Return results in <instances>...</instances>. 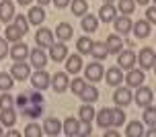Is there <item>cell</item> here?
Here are the masks:
<instances>
[{"mask_svg":"<svg viewBox=\"0 0 156 137\" xmlns=\"http://www.w3.org/2000/svg\"><path fill=\"white\" fill-rule=\"evenodd\" d=\"M90 47H93V39L90 37H78L76 39V49H78V53L80 55H84V53H90Z\"/></svg>","mask_w":156,"mask_h":137,"instance_id":"836d02e7","label":"cell"},{"mask_svg":"<svg viewBox=\"0 0 156 137\" xmlns=\"http://www.w3.org/2000/svg\"><path fill=\"white\" fill-rule=\"evenodd\" d=\"M132 100H133L132 88H127V86H117V90L113 92V102H115L117 107H127Z\"/></svg>","mask_w":156,"mask_h":137,"instance_id":"5b68a950","label":"cell"},{"mask_svg":"<svg viewBox=\"0 0 156 137\" xmlns=\"http://www.w3.org/2000/svg\"><path fill=\"white\" fill-rule=\"evenodd\" d=\"M93 133V129H90V123H82L80 125V131H78V137L82 135V137H86V135H90Z\"/></svg>","mask_w":156,"mask_h":137,"instance_id":"bcb514c9","label":"cell"},{"mask_svg":"<svg viewBox=\"0 0 156 137\" xmlns=\"http://www.w3.org/2000/svg\"><path fill=\"white\" fill-rule=\"evenodd\" d=\"M0 123H2V127H12L16 123V113L12 108H6V111H2L0 113Z\"/></svg>","mask_w":156,"mask_h":137,"instance_id":"d6a6232c","label":"cell"},{"mask_svg":"<svg viewBox=\"0 0 156 137\" xmlns=\"http://www.w3.org/2000/svg\"><path fill=\"white\" fill-rule=\"evenodd\" d=\"M152 98H154V90L152 88H148V86H138L136 88V104L138 107H148V104H152Z\"/></svg>","mask_w":156,"mask_h":137,"instance_id":"277c9868","label":"cell"},{"mask_svg":"<svg viewBox=\"0 0 156 137\" xmlns=\"http://www.w3.org/2000/svg\"><path fill=\"white\" fill-rule=\"evenodd\" d=\"M43 135V129L39 127L37 123H29L25 127V137H41Z\"/></svg>","mask_w":156,"mask_h":137,"instance_id":"60d3db41","label":"cell"},{"mask_svg":"<svg viewBox=\"0 0 156 137\" xmlns=\"http://www.w3.org/2000/svg\"><path fill=\"white\" fill-rule=\"evenodd\" d=\"M150 0H136V4H148Z\"/></svg>","mask_w":156,"mask_h":137,"instance_id":"db71d44e","label":"cell"},{"mask_svg":"<svg viewBox=\"0 0 156 137\" xmlns=\"http://www.w3.org/2000/svg\"><path fill=\"white\" fill-rule=\"evenodd\" d=\"M78 119L82 123H90L94 119V108L90 107V102H84L82 107L78 108Z\"/></svg>","mask_w":156,"mask_h":137,"instance_id":"f1b7e54d","label":"cell"},{"mask_svg":"<svg viewBox=\"0 0 156 137\" xmlns=\"http://www.w3.org/2000/svg\"><path fill=\"white\" fill-rule=\"evenodd\" d=\"M123 80H125V84H127V88H138V86H142L144 84V70H136V68H132V70H127V74L123 76Z\"/></svg>","mask_w":156,"mask_h":137,"instance_id":"ba28073f","label":"cell"},{"mask_svg":"<svg viewBox=\"0 0 156 137\" xmlns=\"http://www.w3.org/2000/svg\"><path fill=\"white\" fill-rule=\"evenodd\" d=\"M138 63H140V70H152L156 63V51L152 47H142L138 53Z\"/></svg>","mask_w":156,"mask_h":137,"instance_id":"7a4b0ae2","label":"cell"},{"mask_svg":"<svg viewBox=\"0 0 156 137\" xmlns=\"http://www.w3.org/2000/svg\"><path fill=\"white\" fill-rule=\"evenodd\" d=\"M62 131L68 137H78V131H80V121H78V119L68 117V119L62 123Z\"/></svg>","mask_w":156,"mask_h":137,"instance_id":"603a6c76","label":"cell"},{"mask_svg":"<svg viewBox=\"0 0 156 137\" xmlns=\"http://www.w3.org/2000/svg\"><path fill=\"white\" fill-rule=\"evenodd\" d=\"M144 123H146L148 127L156 125V108L152 107V104H148V107H144Z\"/></svg>","mask_w":156,"mask_h":137,"instance_id":"74e56055","label":"cell"},{"mask_svg":"<svg viewBox=\"0 0 156 137\" xmlns=\"http://www.w3.org/2000/svg\"><path fill=\"white\" fill-rule=\"evenodd\" d=\"M64 61H66L64 66H66V72H68V74H78V72L82 70V57H80V53L68 55Z\"/></svg>","mask_w":156,"mask_h":137,"instance_id":"44dd1931","label":"cell"},{"mask_svg":"<svg viewBox=\"0 0 156 137\" xmlns=\"http://www.w3.org/2000/svg\"><path fill=\"white\" fill-rule=\"evenodd\" d=\"M27 21H29V25L41 27L43 21H45V10H43V6H31V8H29V12H27Z\"/></svg>","mask_w":156,"mask_h":137,"instance_id":"e0dca14e","label":"cell"},{"mask_svg":"<svg viewBox=\"0 0 156 137\" xmlns=\"http://www.w3.org/2000/svg\"><path fill=\"white\" fill-rule=\"evenodd\" d=\"M111 113H113V127H121V125L125 123L123 107H117V104H115V108H111Z\"/></svg>","mask_w":156,"mask_h":137,"instance_id":"8d00e7d4","label":"cell"},{"mask_svg":"<svg viewBox=\"0 0 156 137\" xmlns=\"http://www.w3.org/2000/svg\"><path fill=\"white\" fill-rule=\"evenodd\" d=\"M125 135H127V137H142V135H144V125H142L140 121H132V123H127Z\"/></svg>","mask_w":156,"mask_h":137,"instance_id":"1f68e13d","label":"cell"},{"mask_svg":"<svg viewBox=\"0 0 156 137\" xmlns=\"http://www.w3.org/2000/svg\"><path fill=\"white\" fill-rule=\"evenodd\" d=\"M15 27L25 35V33L29 31V21H27V16L25 15H15Z\"/></svg>","mask_w":156,"mask_h":137,"instance_id":"b9f144b4","label":"cell"},{"mask_svg":"<svg viewBox=\"0 0 156 137\" xmlns=\"http://www.w3.org/2000/svg\"><path fill=\"white\" fill-rule=\"evenodd\" d=\"M51 80H54V82H51V86H54V90L58 92V94L66 92L68 84H70V80H68V74H66V72H58V74H54V78H51Z\"/></svg>","mask_w":156,"mask_h":137,"instance_id":"7402d4cb","label":"cell"},{"mask_svg":"<svg viewBox=\"0 0 156 137\" xmlns=\"http://www.w3.org/2000/svg\"><path fill=\"white\" fill-rule=\"evenodd\" d=\"M35 41H37V47H49L54 43V31L51 29H45V27H41V29L35 33Z\"/></svg>","mask_w":156,"mask_h":137,"instance_id":"5bb4252c","label":"cell"},{"mask_svg":"<svg viewBox=\"0 0 156 137\" xmlns=\"http://www.w3.org/2000/svg\"><path fill=\"white\" fill-rule=\"evenodd\" d=\"M144 135L146 137H156V125H152L148 131H144Z\"/></svg>","mask_w":156,"mask_h":137,"instance_id":"c3c4849f","label":"cell"},{"mask_svg":"<svg viewBox=\"0 0 156 137\" xmlns=\"http://www.w3.org/2000/svg\"><path fill=\"white\" fill-rule=\"evenodd\" d=\"M136 61H138V57H136V53L132 49H123V51L117 53V63H119L121 70H132L136 66Z\"/></svg>","mask_w":156,"mask_h":137,"instance_id":"9c48e42d","label":"cell"},{"mask_svg":"<svg viewBox=\"0 0 156 137\" xmlns=\"http://www.w3.org/2000/svg\"><path fill=\"white\" fill-rule=\"evenodd\" d=\"M27 94H29V100L21 108V115L37 119L39 115H43V94H41V90H33V92H27Z\"/></svg>","mask_w":156,"mask_h":137,"instance_id":"6da1fadb","label":"cell"},{"mask_svg":"<svg viewBox=\"0 0 156 137\" xmlns=\"http://www.w3.org/2000/svg\"><path fill=\"white\" fill-rule=\"evenodd\" d=\"M152 2H154V4H156V0H152Z\"/></svg>","mask_w":156,"mask_h":137,"instance_id":"680465c9","label":"cell"},{"mask_svg":"<svg viewBox=\"0 0 156 137\" xmlns=\"http://www.w3.org/2000/svg\"><path fill=\"white\" fill-rule=\"evenodd\" d=\"M90 55H93L97 61H105V60H107V55H109V51H107V47H105V43H103V41H93Z\"/></svg>","mask_w":156,"mask_h":137,"instance_id":"4316f807","label":"cell"},{"mask_svg":"<svg viewBox=\"0 0 156 137\" xmlns=\"http://www.w3.org/2000/svg\"><path fill=\"white\" fill-rule=\"evenodd\" d=\"M29 63H31L35 70L45 68V63H47V55L43 53V49H41V47H35L33 51H29Z\"/></svg>","mask_w":156,"mask_h":137,"instance_id":"7c38bea8","label":"cell"},{"mask_svg":"<svg viewBox=\"0 0 156 137\" xmlns=\"http://www.w3.org/2000/svg\"><path fill=\"white\" fill-rule=\"evenodd\" d=\"M94 119H97V125L101 129L113 127V113H111V108H101L99 113H94Z\"/></svg>","mask_w":156,"mask_h":137,"instance_id":"d6986e66","label":"cell"},{"mask_svg":"<svg viewBox=\"0 0 156 137\" xmlns=\"http://www.w3.org/2000/svg\"><path fill=\"white\" fill-rule=\"evenodd\" d=\"M41 129H43L45 135L55 137V135H60V133H62V123L58 121L55 117H47L45 121H43V125H41Z\"/></svg>","mask_w":156,"mask_h":137,"instance_id":"4fadbf2b","label":"cell"},{"mask_svg":"<svg viewBox=\"0 0 156 137\" xmlns=\"http://www.w3.org/2000/svg\"><path fill=\"white\" fill-rule=\"evenodd\" d=\"M6 135H8V137H19V135H21V133H19V131H16V129H12V131H8Z\"/></svg>","mask_w":156,"mask_h":137,"instance_id":"f907efd6","label":"cell"},{"mask_svg":"<svg viewBox=\"0 0 156 137\" xmlns=\"http://www.w3.org/2000/svg\"><path fill=\"white\" fill-rule=\"evenodd\" d=\"M119 135V131L117 129H109V131H105V137H117Z\"/></svg>","mask_w":156,"mask_h":137,"instance_id":"681fc988","label":"cell"},{"mask_svg":"<svg viewBox=\"0 0 156 137\" xmlns=\"http://www.w3.org/2000/svg\"><path fill=\"white\" fill-rule=\"evenodd\" d=\"M55 35H58V39L60 41H70L72 35H74V29H72V25L70 23H60L58 27H55Z\"/></svg>","mask_w":156,"mask_h":137,"instance_id":"83f0119b","label":"cell"},{"mask_svg":"<svg viewBox=\"0 0 156 137\" xmlns=\"http://www.w3.org/2000/svg\"><path fill=\"white\" fill-rule=\"evenodd\" d=\"M80 27H82V31H86V33H94V31L99 29V19L94 15H88V12H86L84 16H80Z\"/></svg>","mask_w":156,"mask_h":137,"instance_id":"cb8c5ba5","label":"cell"},{"mask_svg":"<svg viewBox=\"0 0 156 137\" xmlns=\"http://www.w3.org/2000/svg\"><path fill=\"white\" fill-rule=\"evenodd\" d=\"M136 10V0H119V12L121 15H132Z\"/></svg>","mask_w":156,"mask_h":137,"instance_id":"ab89813d","label":"cell"},{"mask_svg":"<svg viewBox=\"0 0 156 137\" xmlns=\"http://www.w3.org/2000/svg\"><path fill=\"white\" fill-rule=\"evenodd\" d=\"M12 19H15V4H12L10 0H2V2H0V21L8 23V21H12Z\"/></svg>","mask_w":156,"mask_h":137,"instance_id":"d4e9b609","label":"cell"},{"mask_svg":"<svg viewBox=\"0 0 156 137\" xmlns=\"http://www.w3.org/2000/svg\"><path fill=\"white\" fill-rule=\"evenodd\" d=\"M39 2V6H45V4H49V2H51V0H37Z\"/></svg>","mask_w":156,"mask_h":137,"instance_id":"f5cc1de1","label":"cell"},{"mask_svg":"<svg viewBox=\"0 0 156 137\" xmlns=\"http://www.w3.org/2000/svg\"><path fill=\"white\" fill-rule=\"evenodd\" d=\"M12 86H15V78L10 76V74H6V72H0V90L8 92Z\"/></svg>","mask_w":156,"mask_h":137,"instance_id":"d590c367","label":"cell"},{"mask_svg":"<svg viewBox=\"0 0 156 137\" xmlns=\"http://www.w3.org/2000/svg\"><path fill=\"white\" fill-rule=\"evenodd\" d=\"M113 27H115L117 35H127V33H132L133 23H132V19H129L127 15H123V16H115V21H113Z\"/></svg>","mask_w":156,"mask_h":137,"instance_id":"9a60e30c","label":"cell"},{"mask_svg":"<svg viewBox=\"0 0 156 137\" xmlns=\"http://www.w3.org/2000/svg\"><path fill=\"white\" fill-rule=\"evenodd\" d=\"M115 16H117V8L113 2H105L101 8H99V21H103V23H113L115 21Z\"/></svg>","mask_w":156,"mask_h":137,"instance_id":"8fae6325","label":"cell"},{"mask_svg":"<svg viewBox=\"0 0 156 137\" xmlns=\"http://www.w3.org/2000/svg\"><path fill=\"white\" fill-rule=\"evenodd\" d=\"M154 51H156V49H154Z\"/></svg>","mask_w":156,"mask_h":137,"instance_id":"91938a15","label":"cell"},{"mask_svg":"<svg viewBox=\"0 0 156 137\" xmlns=\"http://www.w3.org/2000/svg\"><path fill=\"white\" fill-rule=\"evenodd\" d=\"M70 90L76 94V96H80L82 94V90H84V86H86V80L84 78H74V80H70Z\"/></svg>","mask_w":156,"mask_h":137,"instance_id":"f35d334b","label":"cell"},{"mask_svg":"<svg viewBox=\"0 0 156 137\" xmlns=\"http://www.w3.org/2000/svg\"><path fill=\"white\" fill-rule=\"evenodd\" d=\"M8 55V41L0 37V60H4Z\"/></svg>","mask_w":156,"mask_h":137,"instance_id":"f6af8a7d","label":"cell"},{"mask_svg":"<svg viewBox=\"0 0 156 137\" xmlns=\"http://www.w3.org/2000/svg\"><path fill=\"white\" fill-rule=\"evenodd\" d=\"M4 135V129H2V123H0V137Z\"/></svg>","mask_w":156,"mask_h":137,"instance_id":"11a10c76","label":"cell"},{"mask_svg":"<svg viewBox=\"0 0 156 137\" xmlns=\"http://www.w3.org/2000/svg\"><path fill=\"white\" fill-rule=\"evenodd\" d=\"M16 2H19V4H21V6H27V4H31L33 0H16Z\"/></svg>","mask_w":156,"mask_h":137,"instance_id":"816d5d0a","label":"cell"},{"mask_svg":"<svg viewBox=\"0 0 156 137\" xmlns=\"http://www.w3.org/2000/svg\"><path fill=\"white\" fill-rule=\"evenodd\" d=\"M10 76L15 80H29L31 78V63H25V61H15L12 70H10Z\"/></svg>","mask_w":156,"mask_h":137,"instance_id":"8992f818","label":"cell"},{"mask_svg":"<svg viewBox=\"0 0 156 137\" xmlns=\"http://www.w3.org/2000/svg\"><path fill=\"white\" fill-rule=\"evenodd\" d=\"M86 78L84 80H88V82H99V80H103V74H105V70H103V63L101 61L94 60L93 63H86Z\"/></svg>","mask_w":156,"mask_h":137,"instance_id":"52a82bcc","label":"cell"},{"mask_svg":"<svg viewBox=\"0 0 156 137\" xmlns=\"http://www.w3.org/2000/svg\"><path fill=\"white\" fill-rule=\"evenodd\" d=\"M150 31H152V27H150L148 21H136V23H133V27H132V33L138 39H146L150 35Z\"/></svg>","mask_w":156,"mask_h":137,"instance_id":"484cf974","label":"cell"},{"mask_svg":"<svg viewBox=\"0 0 156 137\" xmlns=\"http://www.w3.org/2000/svg\"><path fill=\"white\" fill-rule=\"evenodd\" d=\"M146 21H148L150 25H156V6L146 8Z\"/></svg>","mask_w":156,"mask_h":137,"instance_id":"ee69618b","label":"cell"},{"mask_svg":"<svg viewBox=\"0 0 156 137\" xmlns=\"http://www.w3.org/2000/svg\"><path fill=\"white\" fill-rule=\"evenodd\" d=\"M105 82L109 84V86H121V82H123V72H121V68L119 66H115V68H109L107 72H105Z\"/></svg>","mask_w":156,"mask_h":137,"instance_id":"ac0fdd59","label":"cell"},{"mask_svg":"<svg viewBox=\"0 0 156 137\" xmlns=\"http://www.w3.org/2000/svg\"><path fill=\"white\" fill-rule=\"evenodd\" d=\"M49 57H51L55 63H60V61L66 60V57H68V47H66V43H64V41L51 43V45H49Z\"/></svg>","mask_w":156,"mask_h":137,"instance_id":"30bf717a","label":"cell"},{"mask_svg":"<svg viewBox=\"0 0 156 137\" xmlns=\"http://www.w3.org/2000/svg\"><path fill=\"white\" fill-rule=\"evenodd\" d=\"M154 74H156V63H154Z\"/></svg>","mask_w":156,"mask_h":137,"instance_id":"6f0895ef","label":"cell"},{"mask_svg":"<svg viewBox=\"0 0 156 137\" xmlns=\"http://www.w3.org/2000/svg\"><path fill=\"white\" fill-rule=\"evenodd\" d=\"M70 8L74 16H84L88 12V2L86 0H70Z\"/></svg>","mask_w":156,"mask_h":137,"instance_id":"f546056e","label":"cell"},{"mask_svg":"<svg viewBox=\"0 0 156 137\" xmlns=\"http://www.w3.org/2000/svg\"><path fill=\"white\" fill-rule=\"evenodd\" d=\"M21 37H23V33L16 29L15 25H8L6 29H4V39H6V41H10V43H16V41H21Z\"/></svg>","mask_w":156,"mask_h":137,"instance_id":"e575fe53","label":"cell"},{"mask_svg":"<svg viewBox=\"0 0 156 137\" xmlns=\"http://www.w3.org/2000/svg\"><path fill=\"white\" fill-rule=\"evenodd\" d=\"M54 4H55L58 8H66L68 4H70V0H54Z\"/></svg>","mask_w":156,"mask_h":137,"instance_id":"7dc6e473","label":"cell"},{"mask_svg":"<svg viewBox=\"0 0 156 137\" xmlns=\"http://www.w3.org/2000/svg\"><path fill=\"white\" fill-rule=\"evenodd\" d=\"M8 55H10L15 61H25L27 57H29V47L25 45V43H21V41H16L15 45L8 49Z\"/></svg>","mask_w":156,"mask_h":137,"instance_id":"2e32d148","label":"cell"},{"mask_svg":"<svg viewBox=\"0 0 156 137\" xmlns=\"http://www.w3.org/2000/svg\"><path fill=\"white\" fill-rule=\"evenodd\" d=\"M80 98L84 100V102H90V104H93L94 100L99 98V90H97V86H93V84H86L84 90H82V94H80Z\"/></svg>","mask_w":156,"mask_h":137,"instance_id":"4dcf8cb0","label":"cell"},{"mask_svg":"<svg viewBox=\"0 0 156 137\" xmlns=\"http://www.w3.org/2000/svg\"><path fill=\"white\" fill-rule=\"evenodd\" d=\"M12 107H15V98L8 92H2V96H0V111H6V108H12Z\"/></svg>","mask_w":156,"mask_h":137,"instance_id":"7bdbcfd3","label":"cell"},{"mask_svg":"<svg viewBox=\"0 0 156 137\" xmlns=\"http://www.w3.org/2000/svg\"><path fill=\"white\" fill-rule=\"evenodd\" d=\"M103 2H115V0H103Z\"/></svg>","mask_w":156,"mask_h":137,"instance_id":"9f6ffc18","label":"cell"},{"mask_svg":"<svg viewBox=\"0 0 156 137\" xmlns=\"http://www.w3.org/2000/svg\"><path fill=\"white\" fill-rule=\"evenodd\" d=\"M105 47H107L109 53L117 55L119 51H123V39L119 37V35H109V37L105 39Z\"/></svg>","mask_w":156,"mask_h":137,"instance_id":"ffe728a7","label":"cell"},{"mask_svg":"<svg viewBox=\"0 0 156 137\" xmlns=\"http://www.w3.org/2000/svg\"><path fill=\"white\" fill-rule=\"evenodd\" d=\"M31 84H33V88H35V90H45V88L51 86V76L41 68V70H37V72L31 76Z\"/></svg>","mask_w":156,"mask_h":137,"instance_id":"3957f363","label":"cell"}]
</instances>
